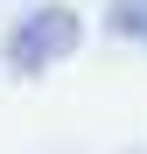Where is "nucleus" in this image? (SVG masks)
Wrapping results in <instances>:
<instances>
[{
  "label": "nucleus",
  "mask_w": 147,
  "mask_h": 154,
  "mask_svg": "<svg viewBox=\"0 0 147 154\" xmlns=\"http://www.w3.org/2000/svg\"><path fill=\"white\" fill-rule=\"evenodd\" d=\"M77 42V14L70 7H42V14H28L14 28V70H35V63H49V56H63V49Z\"/></svg>",
  "instance_id": "f257e3e1"
}]
</instances>
